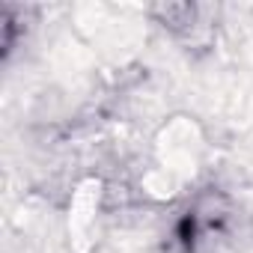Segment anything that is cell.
Here are the masks:
<instances>
[{
    "label": "cell",
    "mask_w": 253,
    "mask_h": 253,
    "mask_svg": "<svg viewBox=\"0 0 253 253\" xmlns=\"http://www.w3.org/2000/svg\"><path fill=\"white\" fill-rule=\"evenodd\" d=\"M200 149H203V137H200V128L185 119V116H176L170 119L161 134H158V158H161V167L167 173H173L176 179H185L197 170L200 164Z\"/></svg>",
    "instance_id": "1"
},
{
    "label": "cell",
    "mask_w": 253,
    "mask_h": 253,
    "mask_svg": "<svg viewBox=\"0 0 253 253\" xmlns=\"http://www.w3.org/2000/svg\"><path fill=\"white\" fill-rule=\"evenodd\" d=\"M98 200H101V182L98 179H84L72 197V209H69V235L78 253L89 250V235H92V223H95V211H98Z\"/></svg>",
    "instance_id": "2"
},
{
    "label": "cell",
    "mask_w": 253,
    "mask_h": 253,
    "mask_svg": "<svg viewBox=\"0 0 253 253\" xmlns=\"http://www.w3.org/2000/svg\"><path fill=\"white\" fill-rule=\"evenodd\" d=\"M143 188H146L152 197L167 200V197H173V194H176L179 179H176L173 173H167L164 167H158V170H152V173H146V176H143Z\"/></svg>",
    "instance_id": "3"
}]
</instances>
